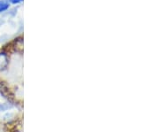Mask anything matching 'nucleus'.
<instances>
[{
    "mask_svg": "<svg viewBox=\"0 0 159 132\" xmlns=\"http://www.w3.org/2000/svg\"><path fill=\"white\" fill-rule=\"evenodd\" d=\"M9 63V60H8V58L6 53L2 52L0 53V70H4L7 68Z\"/></svg>",
    "mask_w": 159,
    "mask_h": 132,
    "instance_id": "1",
    "label": "nucleus"
},
{
    "mask_svg": "<svg viewBox=\"0 0 159 132\" xmlns=\"http://www.w3.org/2000/svg\"><path fill=\"white\" fill-rule=\"evenodd\" d=\"M9 8V4L5 1H0V12L6 11Z\"/></svg>",
    "mask_w": 159,
    "mask_h": 132,
    "instance_id": "2",
    "label": "nucleus"
},
{
    "mask_svg": "<svg viewBox=\"0 0 159 132\" xmlns=\"http://www.w3.org/2000/svg\"><path fill=\"white\" fill-rule=\"evenodd\" d=\"M10 1H11V3H12V4H18V3L23 1V0H10Z\"/></svg>",
    "mask_w": 159,
    "mask_h": 132,
    "instance_id": "3",
    "label": "nucleus"
}]
</instances>
